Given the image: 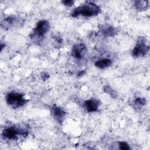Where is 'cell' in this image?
<instances>
[{"label":"cell","instance_id":"obj_1","mask_svg":"<svg viewBox=\"0 0 150 150\" xmlns=\"http://www.w3.org/2000/svg\"><path fill=\"white\" fill-rule=\"evenodd\" d=\"M100 12L101 8L96 4L92 2H86L74 8L71 13V16L74 18L79 16L92 17L98 15Z\"/></svg>","mask_w":150,"mask_h":150},{"label":"cell","instance_id":"obj_2","mask_svg":"<svg viewBox=\"0 0 150 150\" xmlns=\"http://www.w3.org/2000/svg\"><path fill=\"white\" fill-rule=\"evenodd\" d=\"M28 127L24 124L6 127L2 131V137L9 140H16L18 136L26 137L28 134Z\"/></svg>","mask_w":150,"mask_h":150},{"label":"cell","instance_id":"obj_3","mask_svg":"<svg viewBox=\"0 0 150 150\" xmlns=\"http://www.w3.org/2000/svg\"><path fill=\"white\" fill-rule=\"evenodd\" d=\"M50 23L46 20H42L38 22L30 35V39L35 42H41L45 35L50 29Z\"/></svg>","mask_w":150,"mask_h":150},{"label":"cell","instance_id":"obj_4","mask_svg":"<svg viewBox=\"0 0 150 150\" xmlns=\"http://www.w3.org/2000/svg\"><path fill=\"white\" fill-rule=\"evenodd\" d=\"M26 99L23 94L16 91L8 93L6 96V102L7 104L12 108H18L23 106L27 103Z\"/></svg>","mask_w":150,"mask_h":150},{"label":"cell","instance_id":"obj_5","mask_svg":"<svg viewBox=\"0 0 150 150\" xmlns=\"http://www.w3.org/2000/svg\"><path fill=\"white\" fill-rule=\"evenodd\" d=\"M149 50V46L147 44V40L145 37H138L136 45L132 51V56L134 57L145 56Z\"/></svg>","mask_w":150,"mask_h":150},{"label":"cell","instance_id":"obj_6","mask_svg":"<svg viewBox=\"0 0 150 150\" xmlns=\"http://www.w3.org/2000/svg\"><path fill=\"white\" fill-rule=\"evenodd\" d=\"M87 52L86 46L84 43H78L75 45L71 50V55L76 59H82Z\"/></svg>","mask_w":150,"mask_h":150},{"label":"cell","instance_id":"obj_7","mask_svg":"<svg viewBox=\"0 0 150 150\" xmlns=\"http://www.w3.org/2000/svg\"><path fill=\"white\" fill-rule=\"evenodd\" d=\"M22 20L13 16H8L5 18L1 23V26L5 29H8L13 27H16L19 26V24L23 23L22 22H21Z\"/></svg>","mask_w":150,"mask_h":150},{"label":"cell","instance_id":"obj_8","mask_svg":"<svg viewBox=\"0 0 150 150\" xmlns=\"http://www.w3.org/2000/svg\"><path fill=\"white\" fill-rule=\"evenodd\" d=\"M100 105V101L96 98L87 100L84 102V108L88 112H94L98 111Z\"/></svg>","mask_w":150,"mask_h":150},{"label":"cell","instance_id":"obj_9","mask_svg":"<svg viewBox=\"0 0 150 150\" xmlns=\"http://www.w3.org/2000/svg\"><path fill=\"white\" fill-rule=\"evenodd\" d=\"M52 114L56 120L60 123L63 122L66 116V112L61 107L57 106H53L52 108Z\"/></svg>","mask_w":150,"mask_h":150},{"label":"cell","instance_id":"obj_10","mask_svg":"<svg viewBox=\"0 0 150 150\" xmlns=\"http://www.w3.org/2000/svg\"><path fill=\"white\" fill-rule=\"evenodd\" d=\"M101 31L103 34L109 37H112L117 33V29L109 25H103L101 28Z\"/></svg>","mask_w":150,"mask_h":150},{"label":"cell","instance_id":"obj_11","mask_svg":"<svg viewBox=\"0 0 150 150\" xmlns=\"http://www.w3.org/2000/svg\"><path fill=\"white\" fill-rule=\"evenodd\" d=\"M112 64V61L110 59H101L96 62L94 65L98 69H104L110 67Z\"/></svg>","mask_w":150,"mask_h":150},{"label":"cell","instance_id":"obj_12","mask_svg":"<svg viewBox=\"0 0 150 150\" xmlns=\"http://www.w3.org/2000/svg\"><path fill=\"white\" fill-rule=\"evenodd\" d=\"M134 6L136 9L139 11H144L146 10L149 7L148 1H135L134 2Z\"/></svg>","mask_w":150,"mask_h":150},{"label":"cell","instance_id":"obj_13","mask_svg":"<svg viewBox=\"0 0 150 150\" xmlns=\"http://www.w3.org/2000/svg\"><path fill=\"white\" fill-rule=\"evenodd\" d=\"M103 90H104V93H105L106 94L110 96L112 98H116V97H117L116 93L110 86H104V88H103Z\"/></svg>","mask_w":150,"mask_h":150},{"label":"cell","instance_id":"obj_14","mask_svg":"<svg viewBox=\"0 0 150 150\" xmlns=\"http://www.w3.org/2000/svg\"><path fill=\"white\" fill-rule=\"evenodd\" d=\"M146 103V100L144 97H137L135 99L134 104L136 106L141 107L145 105Z\"/></svg>","mask_w":150,"mask_h":150},{"label":"cell","instance_id":"obj_15","mask_svg":"<svg viewBox=\"0 0 150 150\" xmlns=\"http://www.w3.org/2000/svg\"><path fill=\"white\" fill-rule=\"evenodd\" d=\"M119 149L122 150H129L131 149L129 144L125 141H120L118 142Z\"/></svg>","mask_w":150,"mask_h":150},{"label":"cell","instance_id":"obj_16","mask_svg":"<svg viewBox=\"0 0 150 150\" xmlns=\"http://www.w3.org/2000/svg\"><path fill=\"white\" fill-rule=\"evenodd\" d=\"M62 4L67 6H71L74 4V1L73 0H64L62 1Z\"/></svg>","mask_w":150,"mask_h":150},{"label":"cell","instance_id":"obj_17","mask_svg":"<svg viewBox=\"0 0 150 150\" xmlns=\"http://www.w3.org/2000/svg\"><path fill=\"white\" fill-rule=\"evenodd\" d=\"M52 37L57 43H62V38L60 36H58V35H57L56 34H53L52 35Z\"/></svg>","mask_w":150,"mask_h":150},{"label":"cell","instance_id":"obj_18","mask_svg":"<svg viewBox=\"0 0 150 150\" xmlns=\"http://www.w3.org/2000/svg\"><path fill=\"white\" fill-rule=\"evenodd\" d=\"M41 78L43 80L45 81L46 80H47L49 78V74L47 72H42L41 73Z\"/></svg>","mask_w":150,"mask_h":150},{"label":"cell","instance_id":"obj_19","mask_svg":"<svg viewBox=\"0 0 150 150\" xmlns=\"http://www.w3.org/2000/svg\"><path fill=\"white\" fill-rule=\"evenodd\" d=\"M86 73V71L84 70H81L78 73H77V76L79 77H81V76H83V75H84Z\"/></svg>","mask_w":150,"mask_h":150},{"label":"cell","instance_id":"obj_20","mask_svg":"<svg viewBox=\"0 0 150 150\" xmlns=\"http://www.w3.org/2000/svg\"><path fill=\"white\" fill-rule=\"evenodd\" d=\"M5 43H1V46H0V48H1V51H2L3 50V49L5 47Z\"/></svg>","mask_w":150,"mask_h":150}]
</instances>
